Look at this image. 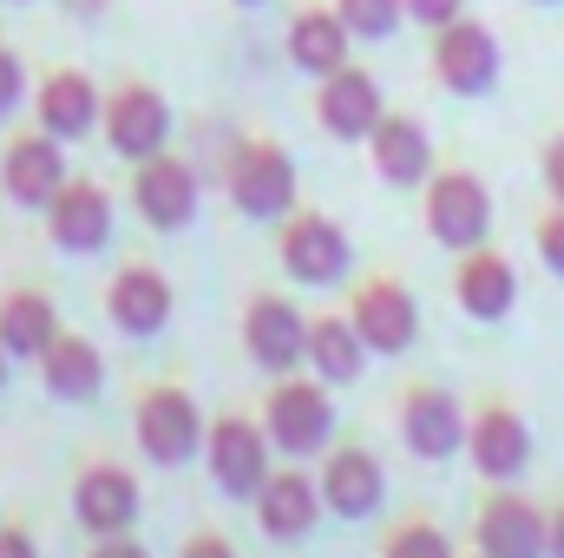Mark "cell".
I'll list each match as a JSON object with an SVG mask.
<instances>
[{
  "instance_id": "33",
  "label": "cell",
  "mask_w": 564,
  "mask_h": 558,
  "mask_svg": "<svg viewBox=\"0 0 564 558\" xmlns=\"http://www.w3.org/2000/svg\"><path fill=\"white\" fill-rule=\"evenodd\" d=\"M545 191H552V204H564V132L545 144Z\"/></svg>"
},
{
  "instance_id": "25",
  "label": "cell",
  "mask_w": 564,
  "mask_h": 558,
  "mask_svg": "<svg viewBox=\"0 0 564 558\" xmlns=\"http://www.w3.org/2000/svg\"><path fill=\"white\" fill-rule=\"evenodd\" d=\"M361 362H368V342L355 335V322H348V315L308 322V368H315V375H322L328 388L355 382V375H361Z\"/></svg>"
},
{
  "instance_id": "30",
  "label": "cell",
  "mask_w": 564,
  "mask_h": 558,
  "mask_svg": "<svg viewBox=\"0 0 564 558\" xmlns=\"http://www.w3.org/2000/svg\"><path fill=\"white\" fill-rule=\"evenodd\" d=\"M335 13H341L348 33H361V40H388V33L401 26V0H341Z\"/></svg>"
},
{
  "instance_id": "35",
  "label": "cell",
  "mask_w": 564,
  "mask_h": 558,
  "mask_svg": "<svg viewBox=\"0 0 564 558\" xmlns=\"http://www.w3.org/2000/svg\"><path fill=\"white\" fill-rule=\"evenodd\" d=\"M0 558H40V546H33L20 526H0Z\"/></svg>"
},
{
  "instance_id": "6",
  "label": "cell",
  "mask_w": 564,
  "mask_h": 558,
  "mask_svg": "<svg viewBox=\"0 0 564 558\" xmlns=\"http://www.w3.org/2000/svg\"><path fill=\"white\" fill-rule=\"evenodd\" d=\"M270 447L282 453H315V447H328V433H335V401H328V388L322 382H282L276 395H270Z\"/></svg>"
},
{
  "instance_id": "5",
  "label": "cell",
  "mask_w": 564,
  "mask_h": 558,
  "mask_svg": "<svg viewBox=\"0 0 564 558\" xmlns=\"http://www.w3.org/2000/svg\"><path fill=\"white\" fill-rule=\"evenodd\" d=\"M139 447L151 453V466H184L204 447V415L184 388H151L139 401Z\"/></svg>"
},
{
  "instance_id": "2",
  "label": "cell",
  "mask_w": 564,
  "mask_h": 558,
  "mask_svg": "<svg viewBox=\"0 0 564 558\" xmlns=\"http://www.w3.org/2000/svg\"><path fill=\"white\" fill-rule=\"evenodd\" d=\"M466 460L486 486H512L525 466H532V427L519 408L506 401H486L479 415L466 420Z\"/></svg>"
},
{
  "instance_id": "16",
  "label": "cell",
  "mask_w": 564,
  "mask_h": 558,
  "mask_svg": "<svg viewBox=\"0 0 564 558\" xmlns=\"http://www.w3.org/2000/svg\"><path fill=\"white\" fill-rule=\"evenodd\" d=\"M257 513H263V533L289 546V539H308L328 506H322V486L308 473H270L263 493H257Z\"/></svg>"
},
{
  "instance_id": "8",
  "label": "cell",
  "mask_w": 564,
  "mask_h": 558,
  "mask_svg": "<svg viewBox=\"0 0 564 558\" xmlns=\"http://www.w3.org/2000/svg\"><path fill=\"white\" fill-rule=\"evenodd\" d=\"M473 546L486 558H545V513L525 493L499 486L473 519Z\"/></svg>"
},
{
  "instance_id": "19",
  "label": "cell",
  "mask_w": 564,
  "mask_h": 558,
  "mask_svg": "<svg viewBox=\"0 0 564 558\" xmlns=\"http://www.w3.org/2000/svg\"><path fill=\"white\" fill-rule=\"evenodd\" d=\"M46 211H53V237L66 250H99L112 237V197L99 184H59V197Z\"/></svg>"
},
{
  "instance_id": "34",
  "label": "cell",
  "mask_w": 564,
  "mask_h": 558,
  "mask_svg": "<svg viewBox=\"0 0 564 558\" xmlns=\"http://www.w3.org/2000/svg\"><path fill=\"white\" fill-rule=\"evenodd\" d=\"M13 99H20V60L0 46V112H13Z\"/></svg>"
},
{
  "instance_id": "37",
  "label": "cell",
  "mask_w": 564,
  "mask_h": 558,
  "mask_svg": "<svg viewBox=\"0 0 564 558\" xmlns=\"http://www.w3.org/2000/svg\"><path fill=\"white\" fill-rule=\"evenodd\" d=\"M545 558H564V500L545 513Z\"/></svg>"
},
{
  "instance_id": "17",
  "label": "cell",
  "mask_w": 564,
  "mask_h": 558,
  "mask_svg": "<svg viewBox=\"0 0 564 558\" xmlns=\"http://www.w3.org/2000/svg\"><path fill=\"white\" fill-rule=\"evenodd\" d=\"M322 126L335 139H368L381 126V86L355 66H335L328 86H322Z\"/></svg>"
},
{
  "instance_id": "3",
  "label": "cell",
  "mask_w": 564,
  "mask_h": 558,
  "mask_svg": "<svg viewBox=\"0 0 564 558\" xmlns=\"http://www.w3.org/2000/svg\"><path fill=\"white\" fill-rule=\"evenodd\" d=\"M348 322H355V335L368 342V355H408L414 335H421V309H414V296H408L394 277L361 282Z\"/></svg>"
},
{
  "instance_id": "36",
  "label": "cell",
  "mask_w": 564,
  "mask_h": 558,
  "mask_svg": "<svg viewBox=\"0 0 564 558\" xmlns=\"http://www.w3.org/2000/svg\"><path fill=\"white\" fill-rule=\"evenodd\" d=\"M184 558H237V552H230V539H217V533H197V539L184 546Z\"/></svg>"
},
{
  "instance_id": "22",
  "label": "cell",
  "mask_w": 564,
  "mask_h": 558,
  "mask_svg": "<svg viewBox=\"0 0 564 558\" xmlns=\"http://www.w3.org/2000/svg\"><path fill=\"white\" fill-rule=\"evenodd\" d=\"M368 139H375V171H381L388 184H426L433 144H426L421 119H388V112H381V126H375Z\"/></svg>"
},
{
  "instance_id": "39",
  "label": "cell",
  "mask_w": 564,
  "mask_h": 558,
  "mask_svg": "<svg viewBox=\"0 0 564 558\" xmlns=\"http://www.w3.org/2000/svg\"><path fill=\"white\" fill-rule=\"evenodd\" d=\"M0 382H7V348H0Z\"/></svg>"
},
{
  "instance_id": "10",
  "label": "cell",
  "mask_w": 564,
  "mask_h": 558,
  "mask_svg": "<svg viewBox=\"0 0 564 558\" xmlns=\"http://www.w3.org/2000/svg\"><path fill=\"white\" fill-rule=\"evenodd\" d=\"M401 440L414 460H453L466 447V408L446 388H408L401 401Z\"/></svg>"
},
{
  "instance_id": "1",
  "label": "cell",
  "mask_w": 564,
  "mask_h": 558,
  "mask_svg": "<svg viewBox=\"0 0 564 558\" xmlns=\"http://www.w3.org/2000/svg\"><path fill=\"white\" fill-rule=\"evenodd\" d=\"M426 230L446 250H479L492 230V191L473 171H440L426 178Z\"/></svg>"
},
{
  "instance_id": "13",
  "label": "cell",
  "mask_w": 564,
  "mask_h": 558,
  "mask_svg": "<svg viewBox=\"0 0 564 558\" xmlns=\"http://www.w3.org/2000/svg\"><path fill=\"white\" fill-rule=\"evenodd\" d=\"M453 302L473 315V322H499V315H512V302H519V270L499 257V250H459V270H453Z\"/></svg>"
},
{
  "instance_id": "40",
  "label": "cell",
  "mask_w": 564,
  "mask_h": 558,
  "mask_svg": "<svg viewBox=\"0 0 564 558\" xmlns=\"http://www.w3.org/2000/svg\"><path fill=\"white\" fill-rule=\"evenodd\" d=\"M79 7H93V0H79Z\"/></svg>"
},
{
  "instance_id": "9",
  "label": "cell",
  "mask_w": 564,
  "mask_h": 558,
  "mask_svg": "<svg viewBox=\"0 0 564 558\" xmlns=\"http://www.w3.org/2000/svg\"><path fill=\"white\" fill-rule=\"evenodd\" d=\"M230 197L243 217H282L295 204V164L276 144H243L230 164Z\"/></svg>"
},
{
  "instance_id": "18",
  "label": "cell",
  "mask_w": 564,
  "mask_h": 558,
  "mask_svg": "<svg viewBox=\"0 0 564 558\" xmlns=\"http://www.w3.org/2000/svg\"><path fill=\"white\" fill-rule=\"evenodd\" d=\"M139 211H144V224H158V230H184L191 211H197V178H191V164H177V158H144Z\"/></svg>"
},
{
  "instance_id": "41",
  "label": "cell",
  "mask_w": 564,
  "mask_h": 558,
  "mask_svg": "<svg viewBox=\"0 0 564 558\" xmlns=\"http://www.w3.org/2000/svg\"><path fill=\"white\" fill-rule=\"evenodd\" d=\"M473 558H486V552H473Z\"/></svg>"
},
{
  "instance_id": "24",
  "label": "cell",
  "mask_w": 564,
  "mask_h": 558,
  "mask_svg": "<svg viewBox=\"0 0 564 558\" xmlns=\"http://www.w3.org/2000/svg\"><path fill=\"white\" fill-rule=\"evenodd\" d=\"M112 322L126 335H158L171 322V282L158 277V270H126V277L112 282Z\"/></svg>"
},
{
  "instance_id": "7",
  "label": "cell",
  "mask_w": 564,
  "mask_h": 558,
  "mask_svg": "<svg viewBox=\"0 0 564 558\" xmlns=\"http://www.w3.org/2000/svg\"><path fill=\"white\" fill-rule=\"evenodd\" d=\"M433 73H440L453 93H466V99L492 93V79H499V40H492V26H479V20H446L440 40H433Z\"/></svg>"
},
{
  "instance_id": "11",
  "label": "cell",
  "mask_w": 564,
  "mask_h": 558,
  "mask_svg": "<svg viewBox=\"0 0 564 558\" xmlns=\"http://www.w3.org/2000/svg\"><path fill=\"white\" fill-rule=\"evenodd\" d=\"M73 513L93 539H119L139 519V480L126 466H86L79 486H73Z\"/></svg>"
},
{
  "instance_id": "23",
  "label": "cell",
  "mask_w": 564,
  "mask_h": 558,
  "mask_svg": "<svg viewBox=\"0 0 564 558\" xmlns=\"http://www.w3.org/2000/svg\"><path fill=\"white\" fill-rule=\"evenodd\" d=\"M40 382H46L59 401H86V395H99L106 362H99L93 342H79V335H53L46 355H40Z\"/></svg>"
},
{
  "instance_id": "38",
  "label": "cell",
  "mask_w": 564,
  "mask_h": 558,
  "mask_svg": "<svg viewBox=\"0 0 564 558\" xmlns=\"http://www.w3.org/2000/svg\"><path fill=\"white\" fill-rule=\"evenodd\" d=\"M93 558H144V546H132V539L119 533V539H99V552Z\"/></svg>"
},
{
  "instance_id": "12",
  "label": "cell",
  "mask_w": 564,
  "mask_h": 558,
  "mask_svg": "<svg viewBox=\"0 0 564 558\" xmlns=\"http://www.w3.org/2000/svg\"><path fill=\"white\" fill-rule=\"evenodd\" d=\"M315 486H322V506H328V513H341V519H368V513H381L388 473H381V460H375L368 447H335Z\"/></svg>"
},
{
  "instance_id": "31",
  "label": "cell",
  "mask_w": 564,
  "mask_h": 558,
  "mask_svg": "<svg viewBox=\"0 0 564 558\" xmlns=\"http://www.w3.org/2000/svg\"><path fill=\"white\" fill-rule=\"evenodd\" d=\"M532 237H539L545 270H552V277H564V204H552V211L539 217V230H532Z\"/></svg>"
},
{
  "instance_id": "20",
  "label": "cell",
  "mask_w": 564,
  "mask_h": 558,
  "mask_svg": "<svg viewBox=\"0 0 564 558\" xmlns=\"http://www.w3.org/2000/svg\"><path fill=\"white\" fill-rule=\"evenodd\" d=\"M0 178H7V197H13V204H53V197H59V184H66V164H59L53 132L13 144Z\"/></svg>"
},
{
  "instance_id": "28",
  "label": "cell",
  "mask_w": 564,
  "mask_h": 558,
  "mask_svg": "<svg viewBox=\"0 0 564 558\" xmlns=\"http://www.w3.org/2000/svg\"><path fill=\"white\" fill-rule=\"evenodd\" d=\"M289 53H295L302 73H335V66H348V20H341V13H302V20L289 26Z\"/></svg>"
},
{
  "instance_id": "21",
  "label": "cell",
  "mask_w": 564,
  "mask_h": 558,
  "mask_svg": "<svg viewBox=\"0 0 564 558\" xmlns=\"http://www.w3.org/2000/svg\"><path fill=\"white\" fill-rule=\"evenodd\" d=\"M106 132H112V144H119L126 158H158V144H164V132H171V112H164V99H158V93L132 86V93H119V99H112Z\"/></svg>"
},
{
  "instance_id": "14",
  "label": "cell",
  "mask_w": 564,
  "mask_h": 558,
  "mask_svg": "<svg viewBox=\"0 0 564 558\" xmlns=\"http://www.w3.org/2000/svg\"><path fill=\"white\" fill-rule=\"evenodd\" d=\"M243 348L257 355V368L289 375V368L308 355V322H302L282 296H257L250 315H243Z\"/></svg>"
},
{
  "instance_id": "26",
  "label": "cell",
  "mask_w": 564,
  "mask_h": 558,
  "mask_svg": "<svg viewBox=\"0 0 564 558\" xmlns=\"http://www.w3.org/2000/svg\"><path fill=\"white\" fill-rule=\"evenodd\" d=\"M93 119H99V93H93V79H79V73L46 79V93H40V132H53V139H79Z\"/></svg>"
},
{
  "instance_id": "4",
  "label": "cell",
  "mask_w": 564,
  "mask_h": 558,
  "mask_svg": "<svg viewBox=\"0 0 564 558\" xmlns=\"http://www.w3.org/2000/svg\"><path fill=\"white\" fill-rule=\"evenodd\" d=\"M204 453H210V473H217V486L230 500H257L263 493V480H270V427H250V420L224 415L210 427Z\"/></svg>"
},
{
  "instance_id": "42",
  "label": "cell",
  "mask_w": 564,
  "mask_h": 558,
  "mask_svg": "<svg viewBox=\"0 0 564 558\" xmlns=\"http://www.w3.org/2000/svg\"><path fill=\"white\" fill-rule=\"evenodd\" d=\"M545 7H552V0H545Z\"/></svg>"
},
{
  "instance_id": "29",
  "label": "cell",
  "mask_w": 564,
  "mask_h": 558,
  "mask_svg": "<svg viewBox=\"0 0 564 558\" xmlns=\"http://www.w3.org/2000/svg\"><path fill=\"white\" fill-rule=\"evenodd\" d=\"M381 558H459V552H453V539H446L433 519H408V526L388 533Z\"/></svg>"
},
{
  "instance_id": "32",
  "label": "cell",
  "mask_w": 564,
  "mask_h": 558,
  "mask_svg": "<svg viewBox=\"0 0 564 558\" xmlns=\"http://www.w3.org/2000/svg\"><path fill=\"white\" fill-rule=\"evenodd\" d=\"M414 20H426V26H446V20H459V0H401Z\"/></svg>"
},
{
  "instance_id": "27",
  "label": "cell",
  "mask_w": 564,
  "mask_h": 558,
  "mask_svg": "<svg viewBox=\"0 0 564 558\" xmlns=\"http://www.w3.org/2000/svg\"><path fill=\"white\" fill-rule=\"evenodd\" d=\"M53 335H59V315H53L46 296H7V302H0V348H7V355L40 362Z\"/></svg>"
},
{
  "instance_id": "15",
  "label": "cell",
  "mask_w": 564,
  "mask_h": 558,
  "mask_svg": "<svg viewBox=\"0 0 564 558\" xmlns=\"http://www.w3.org/2000/svg\"><path fill=\"white\" fill-rule=\"evenodd\" d=\"M282 270L295 282H335L348 270V237H341V224H328V217H295L289 230H282Z\"/></svg>"
}]
</instances>
